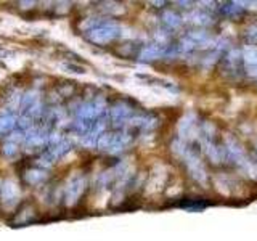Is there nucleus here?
I'll return each mask as SVG.
<instances>
[{
  "mask_svg": "<svg viewBox=\"0 0 257 241\" xmlns=\"http://www.w3.org/2000/svg\"><path fill=\"white\" fill-rule=\"evenodd\" d=\"M20 196H21V191L18 185L13 180L4 182L2 188H0V201H2V204L5 207H13L18 204Z\"/></svg>",
  "mask_w": 257,
  "mask_h": 241,
  "instance_id": "1",
  "label": "nucleus"
},
{
  "mask_svg": "<svg viewBox=\"0 0 257 241\" xmlns=\"http://www.w3.org/2000/svg\"><path fill=\"white\" fill-rule=\"evenodd\" d=\"M18 123L20 120L16 119L15 114H12V112H4V114L0 116V135L8 134Z\"/></svg>",
  "mask_w": 257,
  "mask_h": 241,
  "instance_id": "2",
  "label": "nucleus"
},
{
  "mask_svg": "<svg viewBox=\"0 0 257 241\" xmlns=\"http://www.w3.org/2000/svg\"><path fill=\"white\" fill-rule=\"evenodd\" d=\"M44 172H40V171H28L26 175H24V180H26L28 183H32V185H36L39 183L40 180L44 179Z\"/></svg>",
  "mask_w": 257,
  "mask_h": 241,
  "instance_id": "3",
  "label": "nucleus"
},
{
  "mask_svg": "<svg viewBox=\"0 0 257 241\" xmlns=\"http://www.w3.org/2000/svg\"><path fill=\"white\" fill-rule=\"evenodd\" d=\"M2 151H4V155L7 156V158H13L16 153H18V148H16V145L15 143H5L4 145V148H2Z\"/></svg>",
  "mask_w": 257,
  "mask_h": 241,
  "instance_id": "4",
  "label": "nucleus"
}]
</instances>
